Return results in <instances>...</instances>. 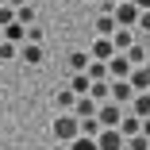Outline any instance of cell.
I'll return each mask as SVG.
<instances>
[{"mask_svg": "<svg viewBox=\"0 0 150 150\" xmlns=\"http://www.w3.org/2000/svg\"><path fill=\"white\" fill-rule=\"evenodd\" d=\"M42 58H46L42 42H31V39H27V42H19V62H23V66H39Z\"/></svg>", "mask_w": 150, "mask_h": 150, "instance_id": "5b68a950", "label": "cell"}, {"mask_svg": "<svg viewBox=\"0 0 150 150\" xmlns=\"http://www.w3.org/2000/svg\"><path fill=\"white\" fill-rule=\"evenodd\" d=\"M112 54H115V46H112V39H104V35H96V42H93V50H88V58H93V62H108Z\"/></svg>", "mask_w": 150, "mask_h": 150, "instance_id": "ba28073f", "label": "cell"}, {"mask_svg": "<svg viewBox=\"0 0 150 150\" xmlns=\"http://www.w3.org/2000/svg\"><path fill=\"white\" fill-rule=\"evenodd\" d=\"M127 81H131L135 93H150V66H135V69L127 73Z\"/></svg>", "mask_w": 150, "mask_h": 150, "instance_id": "52a82bcc", "label": "cell"}, {"mask_svg": "<svg viewBox=\"0 0 150 150\" xmlns=\"http://www.w3.org/2000/svg\"><path fill=\"white\" fill-rule=\"evenodd\" d=\"M104 4H108V8H115V4H119V0H104Z\"/></svg>", "mask_w": 150, "mask_h": 150, "instance_id": "d6a6232c", "label": "cell"}, {"mask_svg": "<svg viewBox=\"0 0 150 150\" xmlns=\"http://www.w3.org/2000/svg\"><path fill=\"white\" fill-rule=\"evenodd\" d=\"M135 4H139V12H150V0H135Z\"/></svg>", "mask_w": 150, "mask_h": 150, "instance_id": "4dcf8cb0", "label": "cell"}, {"mask_svg": "<svg viewBox=\"0 0 150 150\" xmlns=\"http://www.w3.org/2000/svg\"><path fill=\"white\" fill-rule=\"evenodd\" d=\"M4 39H8V42H16V46H19V42H27V27L12 19V23L4 27Z\"/></svg>", "mask_w": 150, "mask_h": 150, "instance_id": "2e32d148", "label": "cell"}, {"mask_svg": "<svg viewBox=\"0 0 150 150\" xmlns=\"http://www.w3.org/2000/svg\"><path fill=\"white\" fill-rule=\"evenodd\" d=\"M88 96H93L96 104L112 100V81H108V77H104V81H93V88H88Z\"/></svg>", "mask_w": 150, "mask_h": 150, "instance_id": "5bb4252c", "label": "cell"}, {"mask_svg": "<svg viewBox=\"0 0 150 150\" xmlns=\"http://www.w3.org/2000/svg\"><path fill=\"white\" fill-rule=\"evenodd\" d=\"M96 108H100V104H96L93 96L85 93V96H77V104H73V115H77V119H88V115H96Z\"/></svg>", "mask_w": 150, "mask_h": 150, "instance_id": "4fadbf2b", "label": "cell"}, {"mask_svg": "<svg viewBox=\"0 0 150 150\" xmlns=\"http://www.w3.org/2000/svg\"><path fill=\"white\" fill-rule=\"evenodd\" d=\"M54 150H66V142H62V146H54Z\"/></svg>", "mask_w": 150, "mask_h": 150, "instance_id": "e575fe53", "label": "cell"}, {"mask_svg": "<svg viewBox=\"0 0 150 150\" xmlns=\"http://www.w3.org/2000/svg\"><path fill=\"white\" fill-rule=\"evenodd\" d=\"M123 150H150V139H146V135L139 131V135H131V139L123 142Z\"/></svg>", "mask_w": 150, "mask_h": 150, "instance_id": "603a6c76", "label": "cell"}, {"mask_svg": "<svg viewBox=\"0 0 150 150\" xmlns=\"http://www.w3.org/2000/svg\"><path fill=\"white\" fill-rule=\"evenodd\" d=\"M127 73H131L127 54H112V58H108V81H123Z\"/></svg>", "mask_w": 150, "mask_h": 150, "instance_id": "8992f818", "label": "cell"}, {"mask_svg": "<svg viewBox=\"0 0 150 150\" xmlns=\"http://www.w3.org/2000/svg\"><path fill=\"white\" fill-rule=\"evenodd\" d=\"M12 58H19V46L4 39V42H0V62H12Z\"/></svg>", "mask_w": 150, "mask_h": 150, "instance_id": "d4e9b609", "label": "cell"}, {"mask_svg": "<svg viewBox=\"0 0 150 150\" xmlns=\"http://www.w3.org/2000/svg\"><path fill=\"white\" fill-rule=\"evenodd\" d=\"M66 150H96V139H88V135H77L73 142H66Z\"/></svg>", "mask_w": 150, "mask_h": 150, "instance_id": "7402d4cb", "label": "cell"}, {"mask_svg": "<svg viewBox=\"0 0 150 150\" xmlns=\"http://www.w3.org/2000/svg\"><path fill=\"white\" fill-rule=\"evenodd\" d=\"M0 42H4V27H0Z\"/></svg>", "mask_w": 150, "mask_h": 150, "instance_id": "836d02e7", "label": "cell"}, {"mask_svg": "<svg viewBox=\"0 0 150 150\" xmlns=\"http://www.w3.org/2000/svg\"><path fill=\"white\" fill-rule=\"evenodd\" d=\"M16 23H23V27H31V23H39V12H35L31 4H23V8H16Z\"/></svg>", "mask_w": 150, "mask_h": 150, "instance_id": "ffe728a7", "label": "cell"}, {"mask_svg": "<svg viewBox=\"0 0 150 150\" xmlns=\"http://www.w3.org/2000/svg\"><path fill=\"white\" fill-rule=\"evenodd\" d=\"M127 112H135L139 119H150V93H135L131 104H127Z\"/></svg>", "mask_w": 150, "mask_h": 150, "instance_id": "30bf717a", "label": "cell"}, {"mask_svg": "<svg viewBox=\"0 0 150 150\" xmlns=\"http://www.w3.org/2000/svg\"><path fill=\"white\" fill-rule=\"evenodd\" d=\"M27 39H31V42H42V27L31 23V27H27Z\"/></svg>", "mask_w": 150, "mask_h": 150, "instance_id": "f1b7e54d", "label": "cell"}, {"mask_svg": "<svg viewBox=\"0 0 150 150\" xmlns=\"http://www.w3.org/2000/svg\"><path fill=\"white\" fill-rule=\"evenodd\" d=\"M139 35H135V27H115V35H112V46H115V54H123L131 42H135Z\"/></svg>", "mask_w": 150, "mask_h": 150, "instance_id": "9c48e42d", "label": "cell"}, {"mask_svg": "<svg viewBox=\"0 0 150 150\" xmlns=\"http://www.w3.org/2000/svg\"><path fill=\"white\" fill-rule=\"evenodd\" d=\"M123 135H119V127H100L96 131V150H123Z\"/></svg>", "mask_w": 150, "mask_h": 150, "instance_id": "277c9868", "label": "cell"}, {"mask_svg": "<svg viewBox=\"0 0 150 150\" xmlns=\"http://www.w3.org/2000/svg\"><path fill=\"white\" fill-rule=\"evenodd\" d=\"M4 4H8V8H23V4H27V0H4Z\"/></svg>", "mask_w": 150, "mask_h": 150, "instance_id": "f546056e", "label": "cell"}, {"mask_svg": "<svg viewBox=\"0 0 150 150\" xmlns=\"http://www.w3.org/2000/svg\"><path fill=\"white\" fill-rule=\"evenodd\" d=\"M54 104H58V108H66V112H73V104H77V93H73V88H62V93L54 96Z\"/></svg>", "mask_w": 150, "mask_h": 150, "instance_id": "44dd1931", "label": "cell"}, {"mask_svg": "<svg viewBox=\"0 0 150 150\" xmlns=\"http://www.w3.org/2000/svg\"><path fill=\"white\" fill-rule=\"evenodd\" d=\"M112 16H115L119 27H135L139 23V4H135V0H119V4L112 8Z\"/></svg>", "mask_w": 150, "mask_h": 150, "instance_id": "3957f363", "label": "cell"}, {"mask_svg": "<svg viewBox=\"0 0 150 150\" xmlns=\"http://www.w3.org/2000/svg\"><path fill=\"white\" fill-rule=\"evenodd\" d=\"M142 135H146V139H150V119H142Z\"/></svg>", "mask_w": 150, "mask_h": 150, "instance_id": "1f68e13d", "label": "cell"}, {"mask_svg": "<svg viewBox=\"0 0 150 150\" xmlns=\"http://www.w3.org/2000/svg\"><path fill=\"white\" fill-rule=\"evenodd\" d=\"M85 4H93V0H85Z\"/></svg>", "mask_w": 150, "mask_h": 150, "instance_id": "d590c367", "label": "cell"}, {"mask_svg": "<svg viewBox=\"0 0 150 150\" xmlns=\"http://www.w3.org/2000/svg\"><path fill=\"white\" fill-rule=\"evenodd\" d=\"M96 131H100V123H96V115H88V119H81V135H88V139H96Z\"/></svg>", "mask_w": 150, "mask_h": 150, "instance_id": "484cf974", "label": "cell"}, {"mask_svg": "<svg viewBox=\"0 0 150 150\" xmlns=\"http://www.w3.org/2000/svg\"><path fill=\"white\" fill-rule=\"evenodd\" d=\"M69 88H73L77 96H85L88 88H93V77H88V73H73V81H69Z\"/></svg>", "mask_w": 150, "mask_h": 150, "instance_id": "d6986e66", "label": "cell"}, {"mask_svg": "<svg viewBox=\"0 0 150 150\" xmlns=\"http://www.w3.org/2000/svg\"><path fill=\"white\" fill-rule=\"evenodd\" d=\"M139 131H142V119H139L135 112H123V119H119V135L131 139V135H139Z\"/></svg>", "mask_w": 150, "mask_h": 150, "instance_id": "7c38bea8", "label": "cell"}, {"mask_svg": "<svg viewBox=\"0 0 150 150\" xmlns=\"http://www.w3.org/2000/svg\"><path fill=\"white\" fill-rule=\"evenodd\" d=\"M131 96H135V88H131L127 77H123V81H112V100H115V104H131Z\"/></svg>", "mask_w": 150, "mask_h": 150, "instance_id": "8fae6325", "label": "cell"}, {"mask_svg": "<svg viewBox=\"0 0 150 150\" xmlns=\"http://www.w3.org/2000/svg\"><path fill=\"white\" fill-rule=\"evenodd\" d=\"M135 35H150V12H139V23H135Z\"/></svg>", "mask_w": 150, "mask_h": 150, "instance_id": "4316f807", "label": "cell"}, {"mask_svg": "<svg viewBox=\"0 0 150 150\" xmlns=\"http://www.w3.org/2000/svg\"><path fill=\"white\" fill-rule=\"evenodd\" d=\"M123 104H115V100H104L100 108H96V123L100 127H119V119H123Z\"/></svg>", "mask_w": 150, "mask_h": 150, "instance_id": "7a4b0ae2", "label": "cell"}, {"mask_svg": "<svg viewBox=\"0 0 150 150\" xmlns=\"http://www.w3.org/2000/svg\"><path fill=\"white\" fill-rule=\"evenodd\" d=\"M123 54H127V62H131V69H135V66H146V46H139V39H135V42H131V46H127Z\"/></svg>", "mask_w": 150, "mask_h": 150, "instance_id": "e0dca14e", "label": "cell"}, {"mask_svg": "<svg viewBox=\"0 0 150 150\" xmlns=\"http://www.w3.org/2000/svg\"><path fill=\"white\" fill-rule=\"evenodd\" d=\"M115 27H119V23H115V16H112V12H104V16H96V35H104V39H112V35H115Z\"/></svg>", "mask_w": 150, "mask_h": 150, "instance_id": "9a60e30c", "label": "cell"}, {"mask_svg": "<svg viewBox=\"0 0 150 150\" xmlns=\"http://www.w3.org/2000/svg\"><path fill=\"white\" fill-rule=\"evenodd\" d=\"M50 131H54L58 142H73V139L81 135V119H77L73 112H66V115H58V119H54V127H50Z\"/></svg>", "mask_w": 150, "mask_h": 150, "instance_id": "6da1fadb", "label": "cell"}, {"mask_svg": "<svg viewBox=\"0 0 150 150\" xmlns=\"http://www.w3.org/2000/svg\"><path fill=\"white\" fill-rule=\"evenodd\" d=\"M88 62H93V58H88V50H73V54H69V69H73V73H85Z\"/></svg>", "mask_w": 150, "mask_h": 150, "instance_id": "ac0fdd59", "label": "cell"}, {"mask_svg": "<svg viewBox=\"0 0 150 150\" xmlns=\"http://www.w3.org/2000/svg\"><path fill=\"white\" fill-rule=\"evenodd\" d=\"M0 4H4V0H0Z\"/></svg>", "mask_w": 150, "mask_h": 150, "instance_id": "8d00e7d4", "label": "cell"}, {"mask_svg": "<svg viewBox=\"0 0 150 150\" xmlns=\"http://www.w3.org/2000/svg\"><path fill=\"white\" fill-rule=\"evenodd\" d=\"M88 77H93V81H104L108 77V62H88V69H85Z\"/></svg>", "mask_w": 150, "mask_h": 150, "instance_id": "cb8c5ba5", "label": "cell"}, {"mask_svg": "<svg viewBox=\"0 0 150 150\" xmlns=\"http://www.w3.org/2000/svg\"><path fill=\"white\" fill-rule=\"evenodd\" d=\"M16 19V8H8V4H0V27H8Z\"/></svg>", "mask_w": 150, "mask_h": 150, "instance_id": "83f0119b", "label": "cell"}]
</instances>
